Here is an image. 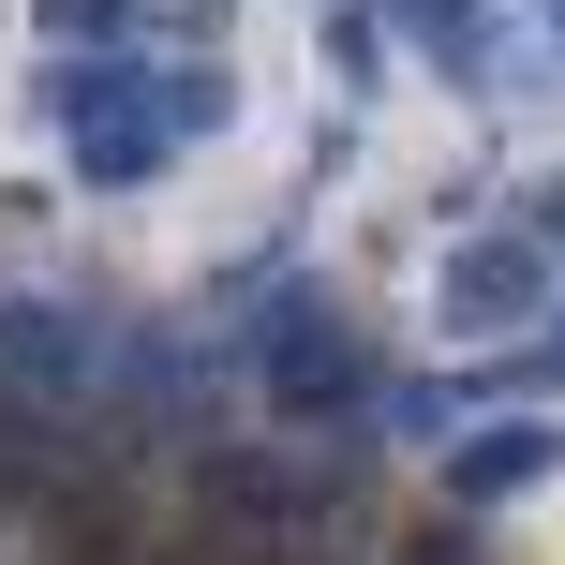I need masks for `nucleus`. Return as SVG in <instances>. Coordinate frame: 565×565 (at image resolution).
Wrapping results in <instances>:
<instances>
[{"label":"nucleus","instance_id":"obj_1","mask_svg":"<svg viewBox=\"0 0 565 565\" xmlns=\"http://www.w3.org/2000/svg\"><path fill=\"white\" fill-rule=\"evenodd\" d=\"M224 105H238L224 60H135V45H119V60H60V149H75L89 194H135V179H164Z\"/></svg>","mask_w":565,"mask_h":565},{"label":"nucleus","instance_id":"obj_2","mask_svg":"<svg viewBox=\"0 0 565 565\" xmlns=\"http://www.w3.org/2000/svg\"><path fill=\"white\" fill-rule=\"evenodd\" d=\"M224 358H254L268 431H358V402H387V372H372L358 312H342L328 282H268V298L224 328Z\"/></svg>","mask_w":565,"mask_h":565},{"label":"nucleus","instance_id":"obj_3","mask_svg":"<svg viewBox=\"0 0 565 565\" xmlns=\"http://www.w3.org/2000/svg\"><path fill=\"white\" fill-rule=\"evenodd\" d=\"M119 312L89 298H0V402H30V417H105L119 387Z\"/></svg>","mask_w":565,"mask_h":565},{"label":"nucleus","instance_id":"obj_4","mask_svg":"<svg viewBox=\"0 0 565 565\" xmlns=\"http://www.w3.org/2000/svg\"><path fill=\"white\" fill-rule=\"evenodd\" d=\"M565 298V268L536 254L521 224H491V238H461L447 268H431V312H447V342H551L536 312Z\"/></svg>","mask_w":565,"mask_h":565},{"label":"nucleus","instance_id":"obj_5","mask_svg":"<svg viewBox=\"0 0 565 565\" xmlns=\"http://www.w3.org/2000/svg\"><path fill=\"white\" fill-rule=\"evenodd\" d=\"M536 477H565V417H536V402H507L447 447V507H521Z\"/></svg>","mask_w":565,"mask_h":565},{"label":"nucleus","instance_id":"obj_6","mask_svg":"<svg viewBox=\"0 0 565 565\" xmlns=\"http://www.w3.org/2000/svg\"><path fill=\"white\" fill-rule=\"evenodd\" d=\"M402 30L431 45V75H461V89H521V30L491 15V0H402Z\"/></svg>","mask_w":565,"mask_h":565},{"label":"nucleus","instance_id":"obj_7","mask_svg":"<svg viewBox=\"0 0 565 565\" xmlns=\"http://www.w3.org/2000/svg\"><path fill=\"white\" fill-rule=\"evenodd\" d=\"M30 15H45V45H60V60H119L135 0H30Z\"/></svg>","mask_w":565,"mask_h":565},{"label":"nucleus","instance_id":"obj_8","mask_svg":"<svg viewBox=\"0 0 565 565\" xmlns=\"http://www.w3.org/2000/svg\"><path fill=\"white\" fill-rule=\"evenodd\" d=\"M372 45H387L372 15H328V75H342V89H372Z\"/></svg>","mask_w":565,"mask_h":565},{"label":"nucleus","instance_id":"obj_9","mask_svg":"<svg viewBox=\"0 0 565 565\" xmlns=\"http://www.w3.org/2000/svg\"><path fill=\"white\" fill-rule=\"evenodd\" d=\"M521 238H536V254L565 268V179H536V209H521Z\"/></svg>","mask_w":565,"mask_h":565},{"label":"nucleus","instance_id":"obj_10","mask_svg":"<svg viewBox=\"0 0 565 565\" xmlns=\"http://www.w3.org/2000/svg\"><path fill=\"white\" fill-rule=\"evenodd\" d=\"M417 565H491L477 536H447V521H431V536H417Z\"/></svg>","mask_w":565,"mask_h":565},{"label":"nucleus","instance_id":"obj_11","mask_svg":"<svg viewBox=\"0 0 565 565\" xmlns=\"http://www.w3.org/2000/svg\"><path fill=\"white\" fill-rule=\"evenodd\" d=\"M536 387H565V312H551V342H536Z\"/></svg>","mask_w":565,"mask_h":565},{"label":"nucleus","instance_id":"obj_12","mask_svg":"<svg viewBox=\"0 0 565 565\" xmlns=\"http://www.w3.org/2000/svg\"><path fill=\"white\" fill-rule=\"evenodd\" d=\"M298 565H328V551H298Z\"/></svg>","mask_w":565,"mask_h":565},{"label":"nucleus","instance_id":"obj_13","mask_svg":"<svg viewBox=\"0 0 565 565\" xmlns=\"http://www.w3.org/2000/svg\"><path fill=\"white\" fill-rule=\"evenodd\" d=\"M551 45H565V15H551Z\"/></svg>","mask_w":565,"mask_h":565}]
</instances>
